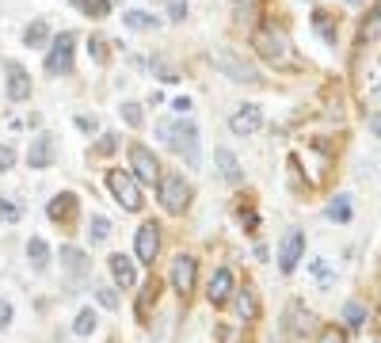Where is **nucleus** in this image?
Listing matches in <instances>:
<instances>
[{"label":"nucleus","instance_id":"16","mask_svg":"<svg viewBox=\"0 0 381 343\" xmlns=\"http://www.w3.org/2000/svg\"><path fill=\"white\" fill-rule=\"evenodd\" d=\"M61 267L73 275V279H88L92 275V263H88V256L81 248H73V245H65L61 248Z\"/></svg>","mask_w":381,"mask_h":343},{"label":"nucleus","instance_id":"18","mask_svg":"<svg viewBox=\"0 0 381 343\" xmlns=\"http://www.w3.org/2000/svg\"><path fill=\"white\" fill-rule=\"evenodd\" d=\"M214 164H218V172H221V180H225V183H240V180H244L240 160L233 157L229 149H214Z\"/></svg>","mask_w":381,"mask_h":343},{"label":"nucleus","instance_id":"30","mask_svg":"<svg viewBox=\"0 0 381 343\" xmlns=\"http://www.w3.org/2000/svg\"><path fill=\"white\" fill-rule=\"evenodd\" d=\"M156 294H161V282L153 279V282L141 290V302H138V320H145V313H149V302H156Z\"/></svg>","mask_w":381,"mask_h":343},{"label":"nucleus","instance_id":"10","mask_svg":"<svg viewBox=\"0 0 381 343\" xmlns=\"http://www.w3.org/2000/svg\"><path fill=\"white\" fill-rule=\"evenodd\" d=\"M195 282H198V260L195 256H176L172 263V286L179 297L195 294Z\"/></svg>","mask_w":381,"mask_h":343},{"label":"nucleus","instance_id":"44","mask_svg":"<svg viewBox=\"0 0 381 343\" xmlns=\"http://www.w3.org/2000/svg\"><path fill=\"white\" fill-rule=\"evenodd\" d=\"M76 126H81L84 134H96V130H99V123H96V118H88V115H76Z\"/></svg>","mask_w":381,"mask_h":343},{"label":"nucleus","instance_id":"14","mask_svg":"<svg viewBox=\"0 0 381 343\" xmlns=\"http://www.w3.org/2000/svg\"><path fill=\"white\" fill-rule=\"evenodd\" d=\"M111 267V279H115V286H122V290H130L133 282H138V267H133L130 256H122V252H115V256L107 260Z\"/></svg>","mask_w":381,"mask_h":343},{"label":"nucleus","instance_id":"46","mask_svg":"<svg viewBox=\"0 0 381 343\" xmlns=\"http://www.w3.org/2000/svg\"><path fill=\"white\" fill-rule=\"evenodd\" d=\"M370 130H374V134L381 138V115H370Z\"/></svg>","mask_w":381,"mask_h":343},{"label":"nucleus","instance_id":"38","mask_svg":"<svg viewBox=\"0 0 381 343\" xmlns=\"http://www.w3.org/2000/svg\"><path fill=\"white\" fill-rule=\"evenodd\" d=\"M88 53H92V58L103 65V61H107V42L99 39V35H96V39H88Z\"/></svg>","mask_w":381,"mask_h":343},{"label":"nucleus","instance_id":"9","mask_svg":"<svg viewBox=\"0 0 381 343\" xmlns=\"http://www.w3.org/2000/svg\"><path fill=\"white\" fill-rule=\"evenodd\" d=\"M133 252H138L141 263L153 267V260L161 256V225H156V221H141L138 237H133Z\"/></svg>","mask_w":381,"mask_h":343},{"label":"nucleus","instance_id":"1","mask_svg":"<svg viewBox=\"0 0 381 343\" xmlns=\"http://www.w3.org/2000/svg\"><path fill=\"white\" fill-rule=\"evenodd\" d=\"M156 138L172 153H179L187 160V168H198L203 153H198V126L195 123H187V118H164V123H156Z\"/></svg>","mask_w":381,"mask_h":343},{"label":"nucleus","instance_id":"32","mask_svg":"<svg viewBox=\"0 0 381 343\" xmlns=\"http://www.w3.org/2000/svg\"><path fill=\"white\" fill-rule=\"evenodd\" d=\"M24 217V206L16 198H0V221H19Z\"/></svg>","mask_w":381,"mask_h":343},{"label":"nucleus","instance_id":"48","mask_svg":"<svg viewBox=\"0 0 381 343\" xmlns=\"http://www.w3.org/2000/svg\"><path fill=\"white\" fill-rule=\"evenodd\" d=\"M309 4H313V0H309Z\"/></svg>","mask_w":381,"mask_h":343},{"label":"nucleus","instance_id":"17","mask_svg":"<svg viewBox=\"0 0 381 343\" xmlns=\"http://www.w3.org/2000/svg\"><path fill=\"white\" fill-rule=\"evenodd\" d=\"M237 317L244 320V324H252V320H260V297H255L252 286H244V290H237Z\"/></svg>","mask_w":381,"mask_h":343},{"label":"nucleus","instance_id":"41","mask_svg":"<svg viewBox=\"0 0 381 343\" xmlns=\"http://www.w3.org/2000/svg\"><path fill=\"white\" fill-rule=\"evenodd\" d=\"M115 145H118V138L103 134V138H99V145H96V153H99V157H107V153H115Z\"/></svg>","mask_w":381,"mask_h":343},{"label":"nucleus","instance_id":"23","mask_svg":"<svg viewBox=\"0 0 381 343\" xmlns=\"http://www.w3.org/2000/svg\"><path fill=\"white\" fill-rule=\"evenodd\" d=\"M46 39H50V27H46V19H35V24H31L27 31H24V42L31 50H42L46 46Z\"/></svg>","mask_w":381,"mask_h":343},{"label":"nucleus","instance_id":"15","mask_svg":"<svg viewBox=\"0 0 381 343\" xmlns=\"http://www.w3.org/2000/svg\"><path fill=\"white\" fill-rule=\"evenodd\" d=\"M8 99H16V103H24V99H31V76L24 65L8 61Z\"/></svg>","mask_w":381,"mask_h":343},{"label":"nucleus","instance_id":"13","mask_svg":"<svg viewBox=\"0 0 381 343\" xmlns=\"http://www.w3.org/2000/svg\"><path fill=\"white\" fill-rule=\"evenodd\" d=\"M54 157H58V145H54V138H50V134H39L35 141H31V149H27V164H31L35 172L50 168Z\"/></svg>","mask_w":381,"mask_h":343},{"label":"nucleus","instance_id":"24","mask_svg":"<svg viewBox=\"0 0 381 343\" xmlns=\"http://www.w3.org/2000/svg\"><path fill=\"white\" fill-rule=\"evenodd\" d=\"M324 217L328 221H351V195H335L328 210H324Z\"/></svg>","mask_w":381,"mask_h":343},{"label":"nucleus","instance_id":"22","mask_svg":"<svg viewBox=\"0 0 381 343\" xmlns=\"http://www.w3.org/2000/svg\"><path fill=\"white\" fill-rule=\"evenodd\" d=\"M366 320H370V313H366L362 302H347V305H343V324L351 328V332L366 328Z\"/></svg>","mask_w":381,"mask_h":343},{"label":"nucleus","instance_id":"12","mask_svg":"<svg viewBox=\"0 0 381 343\" xmlns=\"http://www.w3.org/2000/svg\"><path fill=\"white\" fill-rule=\"evenodd\" d=\"M260 126H263V111L255 107V103L237 107V111H233V118H229V130H233L237 138H248V134H255Z\"/></svg>","mask_w":381,"mask_h":343},{"label":"nucleus","instance_id":"47","mask_svg":"<svg viewBox=\"0 0 381 343\" xmlns=\"http://www.w3.org/2000/svg\"><path fill=\"white\" fill-rule=\"evenodd\" d=\"M347 4H362V0H347Z\"/></svg>","mask_w":381,"mask_h":343},{"label":"nucleus","instance_id":"28","mask_svg":"<svg viewBox=\"0 0 381 343\" xmlns=\"http://www.w3.org/2000/svg\"><path fill=\"white\" fill-rule=\"evenodd\" d=\"M122 24H126L130 31H156V19L149 12H126V16H122Z\"/></svg>","mask_w":381,"mask_h":343},{"label":"nucleus","instance_id":"27","mask_svg":"<svg viewBox=\"0 0 381 343\" xmlns=\"http://www.w3.org/2000/svg\"><path fill=\"white\" fill-rule=\"evenodd\" d=\"M88 237H92V245H103V240L111 237V221L107 217H88Z\"/></svg>","mask_w":381,"mask_h":343},{"label":"nucleus","instance_id":"5","mask_svg":"<svg viewBox=\"0 0 381 343\" xmlns=\"http://www.w3.org/2000/svg\"><path fill=\"white\" fill-rule=\"evenodd\" d=\"M107 191L115 195V203L122 210H130V214H138V210H141V187H138V180H133V172L111 168L107 172Z\"/></svg>","mask_w":381,"mask_h":343},{"label":"nucleus","instance_id":"35","mask_svg":"<svg viewBox=\"0 0 381 343\" xmlns=\"http://www.w3.org/2000/svg\"><path fill=\"white\" fill-rule=\"evenodd\" d=\"M290 320H294V324H290V332H309V324H313V317H309V313L301 317V305H298V302L290 305Z\"/></svg>","mask_w":381,"mask_h":343},{"label":"nucleus","instance_id":"34","mask_svg":"<svg viewBox=\"0 0 381 343\" xmlns=\"http://www.w3.org/2000/svg\"><path fill=\"white\" fill-rule=\"evenodd\" d=\"M96 302L103 309H118V290L115 286H96Z\"/></svg>","mask_w":381,"mask_h":343},{"label":"nucleus","instance_id":"40","mask_svg":"<svg viewBox=\"0 0 381 343\" xmlns=\"http://www.w3.org/2000/svg\"><path fill=\"white\" fill-rule=\"evenodd\" d=\"M255 8H260V4H255V0H233V12H237V19H244V16H255Z\"/></svg>","mask_w":381,"mask_h":343},{"label":"nucleus","instance_id":"33","mask_svg":"<svg viewBox=\"0 0 381 343\" xmlns=\"http://www.w3.org/2000/svg\"><path fill=\"white\" fill-rule=\"evenodd\" d=\"M81 8H84V16L103 19V16L111 12V0H81Z\"/></svg>","mask_w":381,"mask_h":343},{"label":"nucleus","instance_id":"43","mask_svg":"<svg viewBox=\"0 0 381 343\" xmlns=\"http://www.w3.org/2000/svg\"><path fill=\"white\" fill-rule=\"evenodd\" d=\"M12 164H16V153L8 149V145H0V172H8Z\"/></svg>","mask_w":381,"mask_h":343},{"label":"nucleus","instance_id":"21","mask_svg":"<svg viewBox=\"0 0 381 343\" xmlns=\"http://www.w3.org/2000/svg\"><path fill=\"white\" fill-rule=\"evenodd\" d=\"M27 263H31L35 271H46V267H50V245H46L42 237H31V240H27Z\"/></svg>","mask_w":381,"mask_h":343},{"label":"nucleus","instance_id":"6","mask_svg":"<svg viewBox=\"0 0 381 343\" xmlns=\"http://www.w3.org/2000/svg\"><path fill=\"white\" fill-rule=\"evenodd\" d=\"M73 46H76L73 31H61V35L54 39V46L46 53V73L50 76H69L73 73Z\"/></svg>","mask_w":381,"mask_h":343},{"label":"nucleus","instance_id":"20","mask_svg":"<svg viewBox=\"0 0 381 343\" xmlns=\"http://www.w3.org/2000/svg\"><path fill=\"white\" fill-rule=\"evenodd\" d=\"M73 210H76V195L65 191V195H54V203L46 206V214H50V221H69Z\"/></svg>","mask_w":381,"mask_h":343},{"label":"nucleus","instance_id":"2","mask_svg":"<svg viewBox=\"0 0 381 343\" xmlns=\"http://www.w3.org/2000/svg\"><path fill=\"white\" fill-rule=\"evenodd\" d=\"M252 50L260 53L263 61H271L275 69H290L294 65V53H290V42L278 35L275 27H255L252 31Z\"/></svg>","mask_w":381,"mask_h":343},{"label":"nucleus","instance_id":"31","mask_svg":"<svg viewBox=\"0 0 381 343\" xmlns=\"http://www.w3.org/2000/svg\"><path fill=\"white\" fill-rule=\"evenodd\" d=\"M149 69H153L156 76H161L164 84H176V81H179V76H176V69H172V65H168L164 58H153V61H149Z\"/></svg>","mask_w":381,"mask_h":343},{"label":"nucleus","instance_id":"36","mask_svg":"<svg viewBox=\"0 0 381 343\" xmlns=\"http://www.w3.org/2000/svg\"><path fill=\"white\" fill-rule=\"evenodd\" d=\"M118 115L126 118V126H133V130H138V126L145 123V115H141V107H138V103H122V111H118Z\"/></svg>","mask_w":381,"mask_h":343},{"label":"nucleus","instance_id":"39","mask_svg":"<svg viewBox=\"0 0 381 343\" xmlns=\"http://www.w3.org/2000/svg\"><path fill=\"white\" fill-rule=\"evenodd\" d=\"M12 317H16L12 302H8V297H0V332H4V328H12Z\"/></svg>","mask_w":381,"mask_h":343},{"label":"nucleus","instance_id":"42","mask_svg":"<svg viewBox=\"0 0 381 343\" xmlns=\"http://www.w3.org/2000/svg\"><path fill=\"white\" fill-rule=\"evenodd\" d=\"M320 343H347V336H343L340 328H324L320 332Z\"/></svg>","mask_w":381,"mask_h":343},{"label":"nucleus","instance_id":"19","mask_svg":"<svg viewBox=\"0 0 381 343\" xmlns=\"http://www.w3.org/2000/svg\"><path fill=\"white\" fill-rule=\"evenodd\" d=\"M313 31L320 35V42H328V46H335L340 42V24H335V16H328V12H313Z\"/></svg>","mask_w":381,"mask_h":343},{"label":"nucleus","instance_id":"11","mask_svg":"<svg viewBox=\"0 0 381 343\" xmlns=\"http://www.w3.org/2000/svg\"><path fill=\"white\" fill-rule=\"evenodd\" d=\"M233 294H237V279H233V271L229 267H218L214 279L206 282V302L210 305H225Z\"/></svg>","mask_w":381,"mask_h":343},{"label":"nucleus","instance_id":"45","mask_svg":"<svg viewBox=\"0 0 381 343\" xmlns=\"http://www.w3.org/2000/svg\"><path fill=\"white\" fill-rule=\"evenodd\" d=\"M172 107L179 111V118H183V115H187V111H190V99H187V96H179V99H176V103H172Z\"/></svg>","mask_w":381,"mask_h":343},{"label":"nucleus","instance_id":"4","mask_svg":"<svg viewBox=\"0 0 381 343\" xmlns=\"http://www.w3.org/2000/svg\"><path fill=\"white\" fill-rule=\"evenodd\" d=\"M156 198H161V206L168 214H183L190 206V183L179 172H161V180H156Z\"/></svg>","mask_w":381,"mask_h":343},{"label":"nucleus","instance_id":"7","mask_svg":"<svg viewBox=\"0 0 381 343\" xmlns=\"http://www.w3.org/2000/svg\"><path fill=\"white\" fill-rule=\"evenodd\" d=\"M130 172L138 183H156L161 180V160L153 157L149 145H141V141H133L130 145Z\"/></svg>","mask_w":381,"mask_h":343},{"label":"nucleus","instance_id":"26","mask_svg":"<svg viewBox=\"0 0 381 343\" xmlns=\"http://www.w3.org/2000/svg\"><path fill=\"white\" fill-rule=\"evenodd\" d=\"M96 324H99V320H96V313H92V305H88V309H81V313H76L73 332H76V336H92Z\"/></svg>","mask_w":381,"mask_h":343},{"label":"nucleus","instance_id":"29","mask_svg":"<svg viewBox=\"0 0 381 343\" xmlns=\"http://www.w3.org/2000/svg\"><path fill=\"white\" fill-rule=\"evenodd\" d=\"M309 267H313V275H317V282H320V286H332V282H335V271H332V263H328V260H313Z\"/></svg>","mask_w":381,"mask_h":343},{"label":"nucleus","instance_id":"25","mask_svg":"<svg viewBox=\"0 0 381 343\" xmlns=\"http://www.w3.org/2000/svg\"><path fill=\"white\" fill-rule=\"evenodd\" d=\"M362 39H381V0L370 8L366 19H362Z\"/></svg>","mask_w":381,"mask_h":343},{"label":"nucleus","instance_id":"3","mask_svg":"<svg viewBox=\"0 0 381 343\" xmlns=\"http://www.w3.org/2000/svg\"><path fill=\"white\" fill-rule=\"evenodd\" d=\"M210 61H214V69L221 76H229V81H237V84H260V69H255L248 58H240L237 50L218 46L214 53H210Z\"/></svg>","mask_w":381,"mask_h":343},{"label":"nucleus","instance_id":"37","mask_svg":"<svg viewBox=\"0 0 381 343\" xmlns=\"http://www.w3.org/2000/svg\"><path fill=\"white\" fill-rule=\"evenodd\" d=\"M168 19H172V24H183L187 19V0H168Z\"/></svg>","mask_w":381,"mask_h":343},{"label":"nucleus","instance_id":"8","mask_svg":"<svg viewBox=\"0 0 381 343\" xmlns=\"http://www.w3.org/2000/svg\"><path fill=\"white\" fill-rule=\"evenodd\" d=\"M301 256H305V233H301V229H290V233L278 240V271L290 275L301 263Z\"/></svg>","mask_w":381,"mask_h":343}]
</instances>
